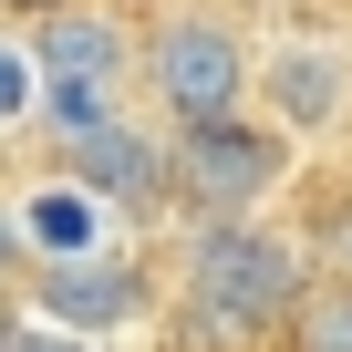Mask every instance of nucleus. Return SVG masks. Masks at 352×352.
<instances>
[{
  "mask_svg": "<svg viewBox=\"0 0 352 352\" xmlns=\"http://www.w3.org/2000/svg\"><path fill=\"white\" fill-rule=\"evenodd\" d=\"M311 280H321V259L290 208L280 218H197L166 249V300L197 352H280Z\"/></svg>",
  "mask_w": 352,
  "mask_h": 352,
  "instance_id": "obj_1",
  "label": "nucleus"
},
{
  "mask_svg": "<svg viewBox=\"0 0 352 352\" xmlns=\"http://www.w3.org/2000/svg\"><path fill=\"white\" fill-rule=\"evenodd\" d=\"M249 94H259V32L239 0H166L145 21V63H135L145 124L197 135V124L249 114Z\"/></svg>",
  "mask_w": 352,
  "mask_h": 352,
  "instance_id": "obj_2",
  "label": "nucleus"
},
{
  "mask_svg": "<svg viewBox=\"0 0 352 352\" xmlns=\"http://www.w3.org/2000/svg\"><path fill=\"white\" fill-rule=\"evenodd\" d=\"M166 145H176V228H197V218H280L300 197V176H311V145H290L259 114L166 135Z\"/></svg>",
  "mask_w": 352,
  "mask_h": 352,
  "instance_id": "obj_3",
  "label": "nucleus"
},
{
  "mask_svg": "<svg viewBox=\"0 0 352 352\" xmlns=\"http://www.w3.org/2000/svg\"><path fill=\"white\" fill-rule=\"evenodd\" d=\"M259 124H280L290 145H342L352 135V32L342 21H270L259 32Z\"/></svg>",
  "mask_w": 352,
  "mask_h": 352,
  "instance_id": "obj_4",
  "label": "nucleus"
},
{
  "mask_svg": "<svg viewBox=\"0 0 352 352\" xmlns=\"http://www.w3.org/2000/svg\"><path fill=\"white\" fill-rule=\"evenodd\" d=\"M11 311H42V321L94 331V342H145L176 300H166V270L145 249H104V259H73V270H21Z\"/></svg>",
  "mask_w": 352,
  "mask_h": 352,
  "instance_id": "obj_5",
  "label": "nucleus"
},
{
  "mask_svg": "<svg viewBox=\"0 0 352 352\" xmlns=\"http://www.w3.org/2000/svg\"><path fill=\"white\" fill-rule=\"evenodd\" d=\"M104 249H135V218L83 187L73 166H32L11 187V259L21 270H73V259H104Z\"/></svg>",
  "mask_w": 352,
  "mask_h": 352,
  "instance_id": "obj_6",
  "label": "nucleus"
},
{
  "mask_svg": "<svg viewBox=\"0 0 352 352\" xmlns=\"http://www.w3.org/2000/svg\"><path fill=\"white\" fill-rule=\"evenodd\" d=\"M280 352H352V270H321L311 280V300L290 311Z\"/></svg>",
  "mask_w": 352,
  "mask_h": 352,
  "instance_id": "obj_7",
  "label": "nucleus"
},
{
  "mask_svg": "<svg viewBox=\"0 0 352 352\" xmlns=\"http://www.w3.org/2000/svg\"><path fill=\"white\" fill-rule=\"evenodd\" d=\"M0 352H124V342H94V331H63L42 311H11V342H0Z\"/></svg>",
  "mask_w": 352,
  "mask_h": 352,
  "instance_id": "obj_8",
  "label": "nucleus"
},
{
  "mask_svg": "<svg viewBox=\"0 0 352 352\" xmlns=\"http://www.w3.org/2000/svg\"><path fill=\"white\" fill-rule=\"evenodd\" d=\"M0 11H11L21 32H42V21H63V11H83V0H0Z\"/></svg>",
  "mask_w": 352,
  "mask_h": 352,
  "instance_id": "obj_9",
  "label": "nucleus"
},
{
  "mask_svg": "<svg viewBox=\"0 0 352 352\" xmlns=\"http://www.w3.org/2000/svg\"><path fill=\"white\" fill-rule=\"evenodd\" d=\"M342 155H352V135H342Z\"/></svg>",
  "mask_w": 352,
  "mask_h": 352,
  "instance_id": "obj_10",
  "label": "nucleus"
}]
</instances>
